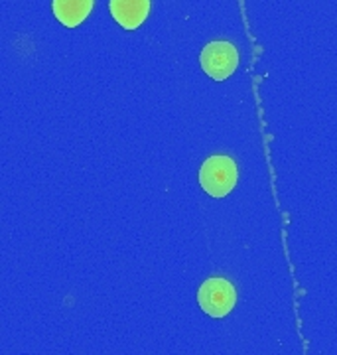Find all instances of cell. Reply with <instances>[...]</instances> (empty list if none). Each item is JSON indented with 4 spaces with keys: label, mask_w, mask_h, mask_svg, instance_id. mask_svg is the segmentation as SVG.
<instances>
[{
    "label": "cell",
    "mask_w": 337,
    "mask_h": 355,
    "mask_svg": "<svg viewBox=\"0 0 337 355\" xmlns=\"http://www.w3.org/2000/svg\"><path fill=\"white\" fill-rule=\"evenodd\" d=\"M112 18L125 30H137L150 12V0H111Z\"/></svg>",
    "instance_id": "4"
},
{
    "label": "cell",
    "mask_w": 337,
    "mask_h": 355,
    "mask_svg": "<svg viewBox=\"0 0 337 355\" xmlns=\"http://www.w3.org/2000/svg\"><path fill=\"white\" fill-rule=\"evenodd\" d=\"M237 166L229 156H211L200 170V184L211 198H225L237 186Z\"/></svg>",
    "instance_id": "1"
},
{
    "label": "cell",
    "mask_w": 337,
    "mask_h": 355,
    "mask_svg": "<svg viewBox=\"0 0 337 355\" xmlns=\"http://www.w3.org/2000/svg\"><path fill=\"white\" fill-rule=\"evenodd\" d=\"M201 67L215 81H225L233 76L239 64V51L229 42H209L201 50Z\"/></svg>",
    "instance_id": "3"
},
{
    "label": "cell",
    "mask_w": 337,
    "mask_h": 355,
    "mask_svg": "<svg viewBox=\"0 0 337 355\" xmlns=\"http://www.w3.org/2000/svg\"><path fill=\"white\" fill-rule=\"evenodd\" d=\"M200 308L211 318L227 316L237 302L235 286L225 279H209L201 284L198 292Z\"/></svg>",
    "instance_id": "2"
},
{
    "label": "cell",
    "mask_w": 337,
    "mask_h": 355,
    "mask_svg": "<svg viewBox=\"0 0 337 355\" xmlns=\"http://www.w3.org/2000/svg\"><path fill=\"white\" fill-rule=\"evenodd\" d=\"M93 8V0H51L53 16L67 28L79 26Z\"/></svg>",
    "instance_id": "5"
}]
</instances>
